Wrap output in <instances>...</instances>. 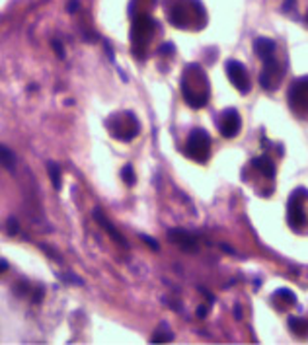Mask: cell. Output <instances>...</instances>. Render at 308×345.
<instances>
[{"label":"cell","mask_w":308,"mask_h":345,"mask_svg":"<svg viewBox=\"0 0 308 345\" xmlns=\"http://www.w3.org/2000/svg\"><path fill=\"white\" fill-rule=\"evenodd\" d=\"M185 154L195 162L205 164L209 160V154H211V137H209V133L203 131V129L191 131L189 139H187V145H185Z\"/></svg>","instance_id":"6da1fadb"},{"label":"cell","mask_w":308,"mask_h":345,"mask_svg":"<svg viewBox=\"0 0 308 345\" xmlns=\"http://www.w3.org/2000/svg\"><path fill=\"white\" fill-rule=\"evenodd\" d=\"M308 197V191L298 187L291 197H289V211H287V220L294 230H300L304 220H306V214H304V207H302V199Z\"/></svg>","instance_id":"7a4b0ae2"},{"label":"cell","mask_w":308,"mask_h":345,"mask_svg":"<svg viewBox=\"0 0 308 345\" xmlns=\"http://www.w3.org/2000/svg\"><path fill=\"white\" fill-rule=\"evenodd\" d=\"M227 76L230 84L240 92V94H248L250 88H252V82H250V76H248V70L242 63L230 59L227 61Z\"/></svg>","instance_id":"3957f363"},{"label":"cell","mask_w":308,"mask_h":345,"mask_svg":"<svg viewBox=\"0 0 308 345\" xmlns=\"http://www.w3.org/2000/svg\"><path fill=\"white\" fill-rule=\"evenodd\" d=\"M240 127H242V119H240V113L234 109V107H228L223 111L221 119H219V131L225 139H232L240 133Z\"/></svg>","instance_id":"277c9868"},{"label":"cell","mask_w":308,"mask_h":345,"mask_svg":"<svg viewBox=\"0 0 308 345\" xmlns=\"http://www.w3.org/2000/svg\"><path fill=\"white\" fill-rule=\"evenodd\" d=\"M279 80H281V70H279V65H277L275 55L263 59V70L260 74V84L265 90H273L279 84Z\"/></svg>","instance_id":"5b68a950"},{"label":"cell","mask_w":308,"mask_h":345,"mask_svg":"<svg viewBox=\"0 0 308 345\" xmlns=\"http://www.w3.org/2000/svg\"><path fill=\"white\" fill-rule=\"evenodd\" d=\"M168 238H170V242H174L183 252H197V240H195L193 234H189L187 230H181V228L170 230L168 232Z\"/></svg>","instance_id":"8992f818"},{"label":"cell","mask_w":308,"mask_h":345,"mask_svg":"<svg viewBox=\"0 0 308 345\" xmlns=\"http://www.w3.org/2000/svg\"><path fill=\"white\" fill-rule=\"evenodd\" d=\"M308 96V76H302L298 80H294L291 92H289V103L292 107H300Z\"/></svg>","instance_id":"52a82bcc"},{"label":"cell","mask_w":308,"mask_h":345,"mask_svg":"<svg viewBox=\"0 0 308 345\" xmlns=\"http://www.w3.org/2000/svg\"><path fill=\"white\" fill-rule=\"evenodd\" d=\"M94 218H96L97 224H99L101 228L108 232V236H110V238H112L114 242H117V244H119L121 248H127V246H129V244H127V240H125V238L121 236V232H117V228H115V226L112 224V222H110V220H108V218H106V214L101 213L99 209H96V211H94Z\"/></svg>","instance_id":"ba28073f"},{"label":"cell","mask_w":308,"mask_h":345,"mask_svg":"<svg viewBox=\"0 0 308 345\" xmlns=\"http://www.w3.org/2000/svg\"><path fill=\"white\" fill-rule=\"evenodd\" d=\"M254 51L256 55L261 59H267V57H273L275 55V41L267 39V37H258L254 41Z\"/></svg>","instance_id":"9c48e42d"},{"label":"cell","mask_w":308,"mask_h":345,"mask_svg":"<svg viewBox=\"0 0 308 345\" xmlns=\"http://www.w3.org/2000/svg\"><path fill=\"white\" fill-rule=\"evenodd\" d=\"M252 166H254L260 174H263L265 178H269V180H271V178H275V164L271 162V158H269V156H265V154H263V156L254 158V160H252Z\"/></svg>","instance_id":"30bf717a"},{"label":"cell","mask_w":308,"mask_h":345,"mask_svg":"<svg viewBox=\"0 0 308 345\" xmlns=\"http://www.w3.org/2000/svg\"><path fill=\"white\" fill-rule=\"evenodd\" d=\"M0 166L10 170V172L16 168V154L4 145H0Z\"/></svg>","instance_id":"8fae6325"},{"label":"cell","mask_w":308,"mask_h":345,"mask_svg":"<svg viewBox=\"0 0 308 345\" xmlns=\"http://www.w3.org/2000/svg\"><path fill=\"white\" fill-rule=\"evenodd\" d=\"M170 22H172L174 26H178V28H185V26H187V14H185V10H183L181 6L172 8V10H170Z\"/></svg>","instance_id":"7c38bea8"},{"label":"cell","mask_w":308,"mask_h":345,"mask_svg":"<svg viewBox=\"0 0 308 345\" xmlns=\"http://www.w3.org/2000/svg\"><path fill=\"white\" fill-rule=\"evenodd\" d=\"M47 174H49V178H51L53 187L59 191V189H61V168L55 164V162H49V164H47Z\"/></svg>","instance_id":"4fadbf2b"},{"label":"cell","mask_w":308,"mask_h":345,"mask_svg":"<svg viewBox=\"0 0 308 345\" xmlns=\"http://www.w3.org/2000/svg\"><path fill=\"white\" fill-rule=\"evenodd\" d=\"M289 328H291V331H294L296 335H306L308 322L300 320V318H289Z\"/></svg>","instance_id":"5bb4252c"},{"label":"cell","mask_w":308,"mask_h":345,"mask_svg":"<svg viewBox=\"0 0 308 345\" xmlns=\"http://www.w3.org/2000/svg\"><path fill=\"white\" fill-rule=\"evenodd\" d=\"M172 339H174V333L166 328L164 324L160 326V329L152 335V343H168V341H172Z\"/></svg>","instance_id":"9a60e30c"},{"label":"cell","mask_w":308,"mask_h":345,"mask_svg":"<svg viewBox=\"0 0 308 345\" xmlns=\"http://www.w3.org/2000/svg\"><path fill=\"white\" fill-rule=\"evenodd\" d=\"M275 298L285 300L287 304H294V302H296V296H294V293L289 291V289H279V291L275 293Z\"/></svg>","instance_id":"2e32d148"},{"label":"cell","mask_w":308,"mask_h":345,"mask_svg":"<svg viewBox=\"0 0 308 345\" xmlns=\"http://www.w3.org/2000/svg\"><path fill=\"white\" fill-rule=\"evenodd\" d=\"M121 178H123V181H125L127 185H135L137 176H135V170H133V166H125V168L121 170Z\"/></svg>","instance_id":"e0dca14e"},{"label":"cell","mask_w":308,"mask_h":345,"mask_svg":"<svg viewBox=\"0 0 308 345\" xmlns=\"http://www.w3.org/2000/svg\"><path fill=\"white\" fill-rule=\"evenodd\" d=\"M51 47H53V51L57 53V57H59V59H65V57H66L65 47H63V43H61L59 39H53V43H51Z\"/></svg>","instance_id":"ac0fdd59"},{"label":"cell","mask_w":308,"mask_h":345,"mask_svg":"<svg viewBox=\"0 0 308 345\" xmlns=\"http://www.w3.org/2000/svg\"><path fill=\"white\" fill-rule=\"evenodd\" d=\"M6 228H8V234H18V230H20V224H18V220L14 218V216H10L8 218V222H6Z\"/></svg>","instance_id":"d6986e66"},{"label":"cell","mask_w":308,"mask_h":345,"mask_svg":"<svg viewBox=\"0 0 308 345\" xmlns=\"http://www.w3.org/2000/svg\"><path fill=\"white\" fill-rule=\"evenodd\" d=\"M141 240H143V242H146V244H148V246L152 248V250H158V242H156V240H154V238H150V236H146V234H141Z\"/></svg>","instance_id":"ffe728a7"},{"label":"cell","mask_w":308,"mask_h":345,"mask_svg":"<svg viewBox=\"0 0 308 345\" xmlns=\"http://www.w3.org/2000/svg\"><path fill=\"white\" fill-rule=\"evenodd\" d=\"M78 10V0H70V4H68V12L72 14V12H76Z\"/></svg>","instance_id":"44dd1931"},{"label":"cell","mask_w":308,"mask_h":345,"mask_svg":"<svg viewBox=\"0 0 308 345\" xmlns=\"http://www.w3.org/2000/svg\"><path fill=\"white\" fill-rule=\"evenodd\" d=\"M197 316H199V318H205V316H207V306H199V308H197Z\"/></svg>","instance_id":"7402d4cb"},{"label":"cell","mask_w":308,"mask_h":345,"mask_svg":"<svg viewBox=\"0 0 308 345\" xmlns=\"http://www.w3.org/2000/svg\"><path fill=\"white\" fill-rule=\"evenodd\" d=\"M6 269H8V263L4 262V260H0V273H2V271H6Z\"/></svg>","instance_id":"603a6c76"}]
</instances>
